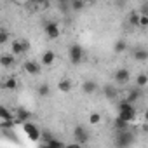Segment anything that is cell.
I'll return each instance as SVG.
<instances>
[{
  "label": "cell",
  "instance_id": "6da1fadb",
  "mask_svg": "<svg viewBox=\"0 0 148 148\" xmlns=\"http://www.w3.org/2000/svg\"><path fill=\"white\" fill-rule=\"evenodd\" d=\"M119 115L122 119H125L129 124H134L136 122V108H134V103H129V101H122L119 105Z\"/></svg>",
  "mask_w": 148,
  "mask_h": 148
},
{
  "label": "cell",
  "instance_id": "7a4b0ae2",
  "mask_svg": "<svg viewBox=\"0 0 148 148\" xmlns=\"http://www.w3.org/2000/svg\"><path fill=\"white\" fill-rule=\"evenodd\" d=\"M23 125V132L26 134V138L30 139V141H38L40 138H42V132H40V129L32 122V120H28V122H23L21 124Z\"/></svg>",
  "mask_w": 148,
  "mask_h": 148
},
{
  "label": "cell",
  "instance_id": "3957f363",
  "mask_svg": "<svg viewBox=\"0 0 148 148\" xmlns=\"http://www.w3.org/2000/svg\"><path fill=\"white\" fill-rule=\"evenodd\" d=\"M68 58H70L71 64H79V63H82V59H84V49H82V45H79V44H71V45L68 47Z\"/></svg>",
  "mask_w": 148,
  "mask_h": 148
},
{
  "label": "cell",
  "instance_id": "277c9868",
  "mask_svg": "<svg viewBox=\"0 0 148 148\" xmlns=\"http://www.w3.org/2000/svg\"><path fill=\"white\" fill-rule=\"evenodd\" d=\"M14 124H16L14 112H9L7 106H2V108H0V125H2V127H9V125H14Z\"/></svg>",
  "mask_w": 148,
  "mask_h": 148
},
{
  "label": "cell",
  "instance_id": "5b68a950",
  "mask_svg": "<svg viewBox=\"0 0 148 148\" xmlns=\"http://www.w3.org/2000/svg\"><path fill=\"white\" fill-rule=\"evenodd\" d=\"M44 33L49 40H56L59 35H61V30H59V25L56 21H47L45 26H44Z\"/></svg>",
  "mask_w": 148,
  "mask_h": 148
},
{
  "label": "cell",
  "instance_id": "8992f818",
  "mask_svg": "<svg viewBox=\"0 0 148 148\" xmlns=\"http://www.w3.org/2000/svg\"><path fill=\"white\" fill-rule=\"evenodd\" d=\"M73 138H75L77 145H87L89 143V132L84 125H77L73 129Z\"/></svg>",
  "mask_w": 148,
  "mask_h": 148
},
{
  "label": "cell",
  "instance_id": "52a82bcc",
  "mask_svg": "<svg viewBox=\"0 0 148 148\" xmlns=\"http://www.w3.org/2000/svg\"><path fill=\"white\" fill-rule=\"evenodd\" d=\"M119 146H129V145H132L134 143V134L132 132H129L127 129L125 131H119V134H117V141H115Z\"/></svg>",
  "mask_w": 148,
  "mask_h": 148
},
{
  "label": "cell",
  "instance_id": "ba28073f",
  "mask_svg": "<svg viewBox=\"0 0 148 148\" xmlns=\"http://www.w3.org/2000/svg\"><path fill=\"white\" fill-rule=\"evenodd\" d=\"M14 119H16V124L28 122V120L32 119V112L26 110L25 106H16V110H14Z\"/></svg>",
  "mask_w": 148,
  "mask_h": 148
},
{
  "label": "cell",
  "instance_id": "9c48e42d",
  "mask_svg": "<svg viewBox=\"0 0 148 148\" xmlns=\"http://www.w3.org/2000/svg\"><path fill=\"white\" fill-rule=\"evenodd\" d=\"M113 80H115L117 84H120V86H125V84L131 80V71H129L127 68L117 70V71L113 73Z\"/></svg>",
  "mask_w": 148,
  "mask_h": 148
},
{
  "label": "cell",
  "instance_id": "30bf717a",
  "mask_svg": "<svg viewBox=\"0 0 148 148\" xmlns=\"http://www.w3.org/2000/svg\"><path fill=\"white\" fill-rule=\"evenodd\" d=\"M26 51H28V44L26 42H23V40H12V44H11V54L21 56Z\"/></svg>",
  "mask_w": 148,
  "mask_h": 148
},
{
  "label": "cell",
  "instance_id": "8fae6325",
  "mask_svg": "<svg viewBox=\"0 0 148 148\" xmlns=\"http://www.w3.org/2000/svg\"><path fill=\"white\" fill-rule=\"evenodd\" d=\"M40 66H42V63H37V61H26L23 64V68H25V71L28 73V75H38Z\"/></svg>",
  "mask_w": 148,
  "mask_h": 148
},
{
  "label": "cell",
  "instance_id": "7c38bea8",
  "mask_svg": "<svg viewBox=\"0 0 148 148\" xmlns=\"http://www.w3.org/2000/svg\"><path fill=\"white\" fill-rule=\"evenodd\" d=\"M71 87H73V84H71L70 79H59L58 84H56V89H58V92H61V94H68V92L71 91Z\"/></svg>",
  "mask_w": 148,
  "mask_h": 148
},
{
  "label": "cell",
  "instance_id": "4fadbf2b",
  "mask_svg": "<svg viewBox=\"0 0 148 148\" xmlns=\"http://www.w3.org/2000/svg\"><path fill=\"white\" fill-rule=\"evenodd\" d=\"M80 89H82V92H84V94L91 96V94H94V92L98 91V84H96L94 80H84Z\"/></svg>",
  "mask_w": 148,
  "mask_h": 148
},
{
  "label": "cell",
  "instance_id": "5bb4252c",
  "mask_svg": "<svg viewBox=\"0 0 148 148\" xmlns=\"http://www.w3.org/2000/svg\"><path fill=\"white\" fill-rule=\"evenodd\" d=\"M54 61H56V52H54V51H45V52L42 54V59H40L42 66H52Z\"/></svg>",
  "mask_w": 148,
  "mask_h": 148
},
{
  "label": "cell",
  "instance_id": "9a60e30c",
  "mask_svg": "<svg viewBox=\"0 0 148 148\" xmlns=\"http://www.w3.org/2000/svg\"><path fill=\"white\" fill-rule=\"evenodd\" d=\"M14 54H2V58H0V64H2L4 68H11L14 64Z\"/></svg>",
  "mask_w": 148,
  "mask_h": 148
},
{
  "label": "cell",
  "instance_id": "2e32d148",
  "mask_svg": "<svg viewBox=\"0 0 148 148\" xmlns=\"http://www.w3.org/2000/svg\"><path fill=\"white\" fill-rule=\"evenodd\" d=\"M4 89L5 91H16L18 89V79L16 77H9L4 80Z\"/></svg>",
  "mask_w": 148,
  "mask_h": 148
},
{
  "label": "cell",
  "instance_id": "e0dca14e",
  "mask_svg": "<svg viewBox=\"0 0 148 148\" xmlns=\"http://www.w3.org/2000/svg\"><path fill=\"white\" fill-rule=\"evenodd\" d=\"M146 86H148V73H138L136 75V87L141 89Z\"/></svg>",
  "mask_w": 148,
  "mask_h": 148
},
{
  "label": "cell",
  "instance_id": "ac0fdd59",
  "mask_svg": "<svg viewBox=\"0 0 148 148\" xmlns=\"http://www.w3.org/2000/svg\"><path fill=\"white\" fill-rule=\"evenodd\" d=\"M113 124H115V129H117V131H125V129L129 127V122H127L125 119H122L120 115H117V119H115Z\"/></svg>",
  "mask_w": 148,
  "mask_h": 148
},
{
  "label": "cell",
  "instance_id": "d6986e66",
  "mask_svg": "<svg viewBox=\"0 0 148 148\" xmlns=\"http://www.w3.org/2000/svg\"><path fill=\"white\" fill-rule=\"evenodd\" d=\"M125 51H127V42H125V40H117L115 45H113V52H115V54H122V52H125Z\"/></svg>",
  "mask_w": 148,
  "mask_h": 148
},
{
  "label": "cell",
  "instance_id": "ffe728a7",
  "mask_svg": "<svg viewBox=\"0 0 148 148\" xmlns=\"http://www.w3.org/2000/svg\"><path fill=\"white\" fill-rule=\"evenodd\" d=\"M132 56L136 61H148V51L146 49H136Z\"/></svg>",
  "mask_w": 148,
  "mask_h": 148
},
{
  "label": "cell",
  "instance_id": "44dd1931",
  "mask_svg": "<svg viewBox=\"0 0 148 148\" xmlns=\"http://www.w3.org/2000/svg\"><path fill=\"white\" fill-rule=\"evenodd\" d=\"M87 120H89V124H91V125H98V124H101L103 117H101V113H98V112H92V113L87 117Z\"/></svg>",
  "mask_w": 148,
  "mask_h": 148
},
{
  "label": "cell",
  "instance_id": "7402d4cb",
  "mask_svg": "<svg viewBox=\"0 0 148 148\" xmlns=\"http://www.w3.org/2000/svg\"><path fill=\"white\" fill-rule=\"evenodd\" d=\"M71 2V9L75 11V12H80V11H84V7L87 5L84 0H70Z\"/></svg>",
  "mask_w": 148,
  "mask_h": 148
},
{
  "label": "cell",
  "instance_id": "603a6c76",
  "mask_svg": "<svg viewBox=\"0 0 148 148\" xmlns=\"http://www.w3.org/2000/svg\"><path fill=\"white\" fill-rule=\"evenodd\" d=\"M138 99H139V91H138V89L129 91V92H127V96H125V101H129V103H136Z\"/></svg>",
  "mask_w": 148,
  "mask_h": 148
},
{
  "label": "cell",
  "instance_id": "cb8c5ba5",
  "mask_svg": "<svg viewBox=\"0 0 148 148\" xmlns=\"http://www.w3.org/2000/svg\"><path fill=\"white\" fill-rule=\"evenodd\" d=\"M129 25L131 26H139V12H132L129 16Z\"/></svg>",
  "mask_w": 148,
  "mask_h": 148
},
{
  "label": "cell",
  "instance_id": "d4e9b609",
  "mask_svg": "<svg viewBox=\"0 0 148 148\" xmlns=\"http://www.w3.org/2000/svg\"><path fill=\"white\" fill-rule=\"evenodd\" d=\"M45 146H49V148H56V146H64V143L59 141V139H56V138H51V139L45 143Z\"/></svg>",
  "mask_w": 148,
  "mask_h": 148
},
{
  "label": "cell",
  "instance_id": "484cf974",
  "mask_svg": "<svg viewBox=\"0 0 148 148\" xmlns=\"http://www.w3.org/2000/svg\"><path fill=\"white\" fill-rule=\"evenodd\" d=\"M139 28H148V14L139 12Z\"/></svg>",
  "mask_w": 148,
  "mask_h": 148
},
{
  "label": "cell",
  "instance_id": "4316f807",
  "mask_svg": "<svg viewBox=\"0 0 148 148\" xmlns=\"http://www.w3.org/2000/svg\"><path fill=\"white\" fill-rule=\"evenodd\" d=\"M49 92H51V89H49L47 84H42V86L38 87V94H40V96H49Z\"/></svg>",
  "mask_w": 148,
  "mask_h": 148
},
{
  "label": "cell",
  "instance_id": "83f0119b",
  "mask_svg": "<svg viewBox=\"0 0 148 148\" xmlns=\"http://www.w3.org/2000/svg\"><path fill=\"white\" fill-rule=\"evenodd\" d=\"M7 38H9V33L5 30H2V32H0V44H5Z\"/></svg>",
  "mask_w": 148,
  "mask_h": 148
},
{
  "label": "cell",
  "instance_id": "f1b7e54d",
  "mask_svg": "<svg viewBox=\"0 0 148 148\" xmlns=\"http://www.w3.org/2000/svg\"><path fill=\"white\" fill-rule=\"evenodd\" d=\"M115 96H117V91L112 87H106V98H115Z\"/></svg>",
  "mask_w": 148,
  "mask_h": 148
},
{
  "label": "cell",
  "instance_id": "f546056e",
  "mask_svg": "<svg viewBox=\"0 0 148 148\" xmlns=\"http://www.w3.org/2000/svg\"><path fill=\"white\" fill-rule=\"evenodd\" d=\"M143 122H145V124H148V108L143 112Z\"/></svg>",
  "mask_w": 148,
  "mask_h": 148
},
{
  "label": "cell",
  "instance_id": "4dcf8cb0",
  "mask_svg": "<svg viewBox=\"0 0 148 148\" xmlns=\"http://www.w3.org/2000/svg\"><path fill=\"white\" fill-rule=\"evenodd\" d=\"M18 2H19V4H25V2H28V0H18Z\"/></svg>",
  "mask_w": 148,
  "mask_h": 148
},
{
  "label": "cell",
  "instance_id": "1f68e13d",
  "mask_svg": "<svg viewBox=\"0 0 148 148\" xmlns=\"http://www.w3.org/2000/svg\"><path fill=\"white\" fill-rule=\"evenodd\" d=\"M84 2H86V4H87V2H91V0H84Z\"/></svg>",
  "mask_w": 148,
  "mask_h": 148
},
{
  "label": "cell",
  "instance_id": "d6a6232c",
  "mask_svg": "<svg viewBox=\"0 0 148 148\" xmlns=\"http://www.w3.org/2000/svg\"><path fill=\"white\" fill-rule=\"evenodd\" d=\"M61 2H64V0H61Z\"/></svg>",
  "mask_w": 148,
  "mask_h": 148
}]
</instances>
